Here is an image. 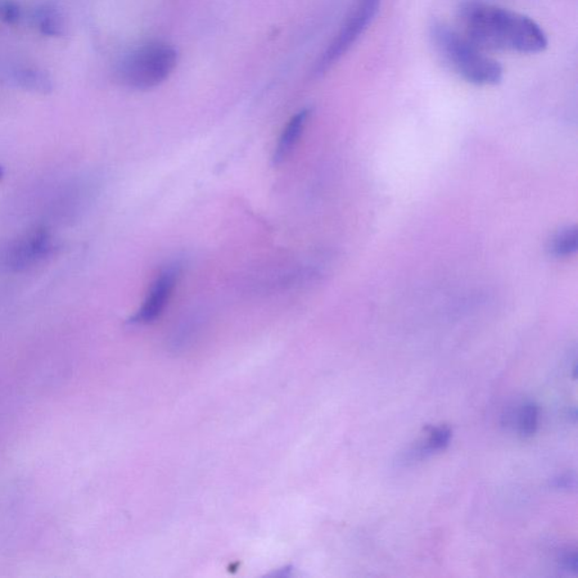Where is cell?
Wrapping results in <instances>:
<instances>
[{"label": "cell", "mask_w": 578, "mask_h": 578, "mask_svg": "<svg viewBox=\"0 0 578 578\" xmlns=\"http://www.w3.org/2000/svg\"><path fill=\"white\" fill-rule=\"evenodd\" d=\"M464 35L483 50L535 54L545 51L548 38L532 18L485 3H468L460 9Z\"/></svg>", "instance_id": "cell-1"}, {"label": "cell", "mask_w": 578, "mask_h": 578, "mask_svg": "<svg viewBox=\"0 0 578 578\" xmlns=\"http://www.w3.org/2000/svg\"><path fill=\"white\" fill-rule=\"evenodd\" d=\"M429 38L443 61L468 83L495 86L503 79V67L496 59L444 23H434Z\"/></svg>", "instance_id": "cell-2"}, {"label": "cell", "mask_w": 578, "mask_h": 578, "mask_svg": "<svg viewBox=\"0 0 578 578\" xmlns=\"http://www.w3.org/2000/svg\"><path fill=\"white\" fill-rule=\"evenodd\" d=\"M178 61V52L169 44L152 43L135 50L122 62V81L135 89L156 88L169 79Z\"/></svg>", "instance_id": "cell-3"}, {"label": "cell", "mask_w": 578, "mask_h": 578, "mask_svg": "<svg viewBox=\"0 0 578 578\" xmlns=\"http://www.w3.org/2000/svg\"><path fill=\"white\" fill-rule=\"evenodd\" d=\"M381 0H359L354 12L330 43L315 67V74L322 75L350 51L377 16Z\"/></svg>", "instance_id": "cell-4"}, {"label": "cell", "mask_w": 578, "mask_h": 578, "mask_svg": "<svg viewBox=\"0 0 578 578\" xmlns=\"http://www.w3.org/2000/svg\"><path fill=\"white\" fill-rule=\"evenodd\" d=\"M179 277V268L175 266H167L162 271L149 289L144 304L137 311L130 322L134 324H147L155 321L165 310L172 293L174 291L176 280Z\"/></svg>", "instance_id": "cell-5"}, {"label": "cell", "mask_w": 578, "mask_h": 578, "mask_svg": "<svg viewBox=\"0 0 578 578\" xmlns=\"http://www.w3.org/2000/svg\"><path fill=\"white\" fill-rule=\"evenodd\" d=\"M50 250L51 238L48 230L36 228L13 244L8 251L7 264L9 268L22 271L43 259Z\"/></svg>", "instance_id": "cell-6"}, {"label": "cell", "mask_w": 578, "mask_h": 578, "mask_svg": "<svg viewBox=\"0 0 578 578\" xmlns=\"http://www.w3.org/2000/svg\"><path fill=\"white\" fill-rule=\"evenodd\" d=\"M310 110L303 108L297 112L292 119L288 121L284 126L282 135H280L277 146L275 148L273 156L274 165L282 164L286 158L291 155L293 149L295 148L298 140H300L303 131H304L307 119H309Z\"/></svg>", "instance_id": "cell-7"}, {"label": "cell", "mask_w": 578, "mask_h": 578, "mask_svg": "<svg viewBox=\"0 0 578 578\" xmlns=\"http://www.w3.org/2000/svg\"><path fill=\"white\" fill-rule=\"evenodd\" d=\"M32 21L41 34L61 38L66 34L67 22L61 9L53 3H42L32 13Z\"/></svg>", "instance_id": "cell-8"}, {"label": "cell", "mask_w": 578, "mask_h": 578, "mask_svg": "<svg viewBox=\"0 0 578 578\" xmlns=\"http://www.w3.org/2000/svg\"><path fill=\"white\" fill-rule=\"evenodd\" d=\"M14 83L27 92L47 95L53 92L51 77L38 68L21 67L12 72Z\"/></svg>", "instance_id": "cell-9"}, {"label": "cell", "mask_w": 578, "mask_h": 578, "mask_svg": "<svg viewBox=\"0 0 578 578\" xmlns=\"http://www.w3.org/2000/svg\"><path fill=\"white\" fill-rule=\"evenodd\" d=\"M553 251L555 256H566L577 250V230L575 228H567L555 235L553 241Z\"/></svg>", "instance_id": "cell-10"}, {"label": "cell", "mask_w": 578, "mask_h": 578, "mask_svg": "<svg viewBox=\"0 0 578 578\" xmlns=\"http://www.w3.org/2000/svg\"><path fill=\"white\" fill-rule=\"evenodd\" d=\"M537 426V406L528 402L518 414V431L523 437H531Z\"/></svg>", "instance_id": "cell-11"}, {"label": "cell", "mask_w": 578, "mask_h": 578, "mask_svg": "<svg viewBox=\"0 0 578 578\" xmlns=\"http://www.w3.org/2000/svg\"><path fill=\"white\" fill-rule=\"evenodd\" d=\"M451 435V431L447 427L433 429L431 436H429L427 445L419 451L420 453L424 455L433 453V452L435 451L445 449V447L449 445Z\"/></svg>", "instance_id": "cell-12"}, {"label": "cell", "mask_w": 578, "mask_h": 578, "mask_svg": "<svg viewBox=\"0 0 578 578\" xmlns=\"http://www.w3.org/2000/svg\"><path fill=\"white\" fill-rule=\"evenodd\" d=\"M22 17L20 5L14 0H0V21L6 24H16Z\"/></svg>", "instance_id": "cell-13"}, {"label": "cell", "mask_w": 578, "mask_h": 578, "mask_svg": "<svg viewBox=\"0 0 578 578\" xmlns=\"http://www.w3.org/2000/svg\"><path fill=\"white\" fill-rule=\"evenodd\" d=\"M551 486L557 488V489H575L576 477L573 474H564V476L555 478Z\"/></svg>", "instance_id": "cell-14"}, {"label": "cell", "mask_w": 578, "mask_h": 578, "mask_svg": "<svg viewBox=\"0 0 578 578\" xmlns=\"http://www.w3.org/2000/svg\"><path fill=\"white\" fill-rule=\"evenodd\" d=\"M563 568L568 572L576 573L578 569V557L576 551H569V553L564 554L560 558Z\"/></svg>", "instance_id": "cell-15"}, {"label": "cell", "mask_w": 578, "mask_h": 578, "mask_svg": "<svg viewBox=\"0 0 578 578\" xmlns=\"http://www.w3.org/2000/svg\"><path fill=\"white\" fill-rule=\"evenodd\" d=\"M4 178V169L2 166H0V181H2Z\"/></svg>", "instance_id": "cell-16"}]
</instances>
